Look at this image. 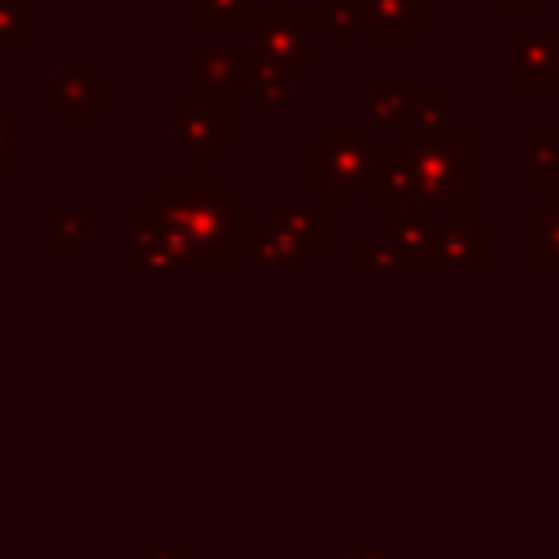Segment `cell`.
Listing matches in <instances>:
<instances>
[{
  "label": "cell",
  "mask_w": 559,
  "mask_h": 559,
  "mask_svg": "<svg viewBox=\"0 0 559 559\" xmlns=\"http://www.w3.org/2000/svg\"><path fill=\"white\" fill-rule=\"evenodd\" d=\"M148 205L166 214L188 266H227L236 245H249L253 214L227 197V188H153Z\"/></svg>",
  "instance_id": "obj_1"
},
{
  "label": "cell",
  "mask_w": 559,
  "mask_h": 559,
  "mask_svg": "<svg viewBox=\"0 0 559 559\" xmlns=\"http://www.w3.org/2000/svg\"><path fill=\"white\" fill-rule=\"evenodd\" d=\"M467 148H472V135L454 122L441 131L415 135L419 201L428 210H441L445 218H467Z\"/></svg>",
  "instance_id": "obj_2"
},
{
  "label": "cell",
  "mask_w": 559,
  "mask_h": 559,
  "mask_svg": "<svg viewBox=\"0 0 559 559\" xmlns=\"http://www.w3.org/2000/svg\"><path fill=\"white\" fill-rule=\"evenodd\" d=\"M367 157H371V122L336 127L328 144L310 153V179L332 192V205H345L354 188L367 179Z\"/></svg>",
  "instance_id": "obj_3"
},
{
  "label": "cell",
  "mask_w": 559,
  "mask_h": 559,
  "mask_svg": "<svg viewBox=\"0 0 559 559\" xmlns=\"http://www.w3.org/2000/svg\"><path fill=\"white\" fill-rule=\"evenodd\" d=\"M362 188L371 192L376 210L419 201V153H415V144H371Z\"/></svg>",
  "instance_id": "obj_4"
},
{
  "label": "cell",
  "mask_w": 559,
  "mask_h": 559,
  "mask_svg": "<svg viewBox=\"0 0 559 559\" xmlns=\"http://www.w3.org/2000/svg\"><path fill=\"white\" fill-rule=\"evenodd\" d=\"M170 127H175V140L188 148L192 166H210L214 153L231 140V127H227V100H210V105H175V109H170Z\"/></svg>",
  "instance_id": "obj_5"
},
{
  "label": "cell",
  "mask_w": 559,
  "mask_h": 559,
  "mask_svg": "<svg viewBox=\"0 0 559 559\" xmlns=\"http://www.w3.org/2000/svg\"><path fill=\"white\" fill-rule=\"evenodd\" d=\"M432 240H437V223L428 214L424 201H402L389 205V245L402 253V266H437L432 258Z\"/></svg>",
  "instance_id": "obj_6"
},
{
  "label": "cell",
  "mask_w": 559,
  "mask_h": 559,
  "mask_svg": "<svg viewBox=\"0 0 559 559\" xmlns=\"http://www.w3.org/2000/svg\"><path fill=\"white\" fill-rule=\"evenodd\" d=\"M131 262L135 266H175L183 262L179 253V236L166 223V214L157 205H135L131 210Z\"/></svg>",
  "instance_id": "obj_7"
},
{
  "label": "cell",
  "mask_w": 559,
  "mask_h": 559,
  "mask_svg": "<svg viewBox=\"0 0 559 559\" xmlns=\"http://www.w3.org/2000/svg\"><path fill=\"white\" fill-rule=\"evenodd\" d=\"M52 105L66 109L74 127H87L96 109L114 105V92H109L105 83H96L87 66H66V70H57V79H52Z\"/></svg>",
  "instance_id": "obj_8"
},
{
  "label": "cell",
  "mask_w": 559,
  "mask_h": 559,
  "mask_svg": "<svg viewBox=\"0 0 559 559\" xmlns=\"http://www.w3.org/2000/svg\"><path fill=\"white\" fill-rule=\"evenodd\" d=\"M419 26H428V0H367V39L376 48H397Z\"/></svg>",
  "instance_id": "obj_9"
},
{
  "label": "cell",
  "mask_w": 559,
  "mask_h": 559,
  "mask_svg": "<svg viewBox=\"0 0 559 559\" xmlns=\"http://www.w3.org/2000/svg\"><path fill=\"white\" fill-rule=\"evenodd\" d=\"M240 87H249V100L258 109H288L293 105L284 66L271 52H262L258 44L253 48H240Z\"/></svg>",
  "instance_id": "obj_10"
},
{
  "label": "cell",
  "mask_w": 559,
  "mask_h": 559,
  "mask_svg": "<svg viewBox=\"0 0 559 559\" xmlns=\"http://www.w3.org/2000/svg\"><path fill=\"white\" fill-rule=\"evenodd\" d=\"M511 83L515 87H550L555 83V52L546 31L511 26Z\"/></svg>",
  "instance_id": "obj_11"
},
{
  "label": "cell",
  "mask_w": 559,
  "mask_h": 559,
  "mask_svg": "<svg viewBox=\"0 0 559 559\" xmlns=\"http://www.w3.org/2000/svg\"><path fill=\"white\" fill-rule=\"evenodd\" d=\"M266 227L310 253L332 240V210L328 205H275L266 214Z\"/></svg>",
  "instance_id": "obj_12"
},
{
  "label": "cell",
  "mask_w": 559,
  "mask_h": 559,
  "mask_svg": "<svg viewBox=\"0 0 559 559\" xmlns=\"http://www.w3.org/2000/svg\"><path fill=\"white\" fill-rule=\"evenodd\" d=\"M432 258L445 266H480L489 258V236L472 218H445V223H437Z\"/></svg>",
  "instance_id": "obj_13"
},
{
  "label": "cell",
  "mask_w": 559,
  "mask_h": 559,
  "mask_svg": "<svg viewBox=\"0 0 559 559\" xmlns=\"http://www.w3.org/2000/svg\"><path fill=\"white\" fill-rule=\"evenodd\" d=\"M192 61V74L205 92H214V100H227L231 87H240V48H210V44H197L188 52Z\"/></svg>",
  "instance_id": "obj_14"
},
{
  "label": "cell",
  "mask_w": 559,
  "mask_h": 559,
  "mask_svg": "<svg viewBox=\"0 0 559 559\" xmlns=\"http://www.w3.org/2000/svg\"><path fill=\"white\" fill-rule=\"evenodd\" d=\"M528 258L537 266H559V192L528 210Z\"/></svg>",
  "instance_id": "obj_15"
},
{
  "label": "cell",
  "mask_w": 559,
  "mask_h": 559,
  "mask_svg": "<svg viewBox=\"0 0 559 559\" xmlns=\"http://www.w3.org/2000/svg\"><path fill=\"white\" fill-rule=\"evenodd\" d=\"M415 100H419V87H376L367 96L371 127H411L415 122Z\"/></svg>",
  "instance_id": "obj_16"
},
{
  "label": "cell",
  "mask_w": 559,
  "mask_h": 559,
  "mask_svg": "<svg viewBox=\"0 0 559 559\" xmlns=\"http://www.w3.org/2000/svg\"><path fill=\"white\" fill-rule=\"evenodd\" d=\"M528 183L559 192V140L546 127L528 131Z\"/></svg>",
  "instance_id": "obj_17"
},
{
  "label": "cell",
  "mask_w": 559,
  "mask_h": 559,
  "mask_svg": "<svg viewBox=\"0 0 559 559\" xmlns=\"http://www.w3.org/2000/svg\"><path fill=\"white\" fill-rule=\"evenodd\" d=\"M245 249H249V258L262 262V266H301V262H306V249H297L293 240L275 236L271 227H258Z\"/></svg>",
  "instance_id": "obj_18"
},
{
  "label": "cell",
  "mask_w": 559,
  "mask_h": 559,
  "mask_svg": "<svg viewBox=\"0 0 559 559\" xmlns=\"http://www.w3.org/2000/svg\"><path fill=\"white\" fill-rule=\"evenodd\" d=\"M253 0H192V26H253Z\"/></svg>",
  "instance_id": "obj_19"
},
{
  "label": "cell",
  "mask_w": 559,
  "mask_h": 559,
  "mask_svg": "<svg viewBox=\"0 0 559 559\" xmlns=\"http://www.w3.org/2000/svg\"><path fill=\"white\" fill-rule=\"evenodd\" d=\"M0 44H35V0H0Z\"/></svg>",
  "instance_id": "obj_20"
},
{
  "label": "cell",
  "mask_w": 559,
  "mask_h": 559,
  "mask_svg": "<svg viewBox=\"0 0 559 559\" xmlns=\"http://www.w3.org/2000/svg\"><path fill=\"white\" fill-rule=\"evenodd\" d=\"M92 236V205H61L52 214V245L57 249H79Z\"/></svg>",
  "instance_id": "obj_21"
},
{
  "label": "cell",
  "mask_w": 559,
  "mask_h": 559,
  "mask_svg": "<svg viewBox=\"0 0 559 559\" xmlns=\"http://www.w3.org/2000/svg\"><path fill=\"white\" fill-rule=\"evenodd\" d=\"M415 135H428V131H441L450 127V92L441 83L432 87H419V100H415Z\"/></svg>",
  "instance_id": "obj_22"
},
{
  "label": "cell",
  "mask_w": 559,
  "mask_h": 559,
  "mask_svg": "<svg viewBox=\"0 0 559 559\" xmlns=\"http://www.w3.org/2000/svg\"><path fill=\"white\" fill-rule=\"evenodd\" d=\"M349 258H354V262H362V266H367V262H380V266H402V253H397L393 245H354V249H349Z\"/></svg>",
  "instance_id": "obj_23"
},
{
  "label": "cell",
  "mask_w": 559,
  "mask_h": 559,
  "mask_svg": "<svg viewBox=\"0 0 559 559\" xmlns=\"http://www.w3.org/2000/svg\"><path fill=\"white\" fill-rule=\"evenodd\" d=\"M13 162V109L0 105V170Z\"/></svg>",
  "instance_id": "obj_24"
},
{
  "label": "cell",
  "mask_w": 559,
  "mask_h": 559,
  "mask_svg": "<svg viewBox=\"0 0 559 559\" xmlns=\"http://www.w3.org/2000/svg\"><path fill=\"white\" fill-rule=\"evenodd\" d=\"M148 559H192V550H188V546H162V550H153Z\"/></svg>",
  "instance_id": "obj_25"
},
{
  "label": "cell",
  "mask_w": 559,
  "mask_h": 559,
  "mask_svg": "<svg viewBox=\"0 0 559 559\" xmlns=\"http://www.w3.org/2000/svg\"><path fill=\"white\" fill-rule=\"evenodd\" d=\"M354 559H389V550L384 546H358Z\"/></svg>",
  "instance_id": "obj_26"
},
{
  "label": "cell",
  "mask_w": 559,
  "mask_h": 559,
  "mask_svg": "<svg viewBox=\"0 0 559 559\" xmlns=\"http://www.w3.org/2000/svg\"><path fill=\"white\" fill-rule=\"evenodd\" d=\"M546 39H550V52H555V87H559V26H550Z\"/></svg>",
  "instance_id": "obj_27"
},
{
  "label": "cell",
  "mask_w": 559,
  "mask_h": 559,
  "mask_svg": "<svg viewBox=\"0 0 559 559\" xmlns=\"http://www.w3.org/2000/svg\"><path fill=\"white\" fill-rule=\"evenodd\" d=\"M498 9H515V4H524V9H542V4H550V0H493Z\"/></svg>",
  "instance_id": "obj_28"
}]
</instances>
